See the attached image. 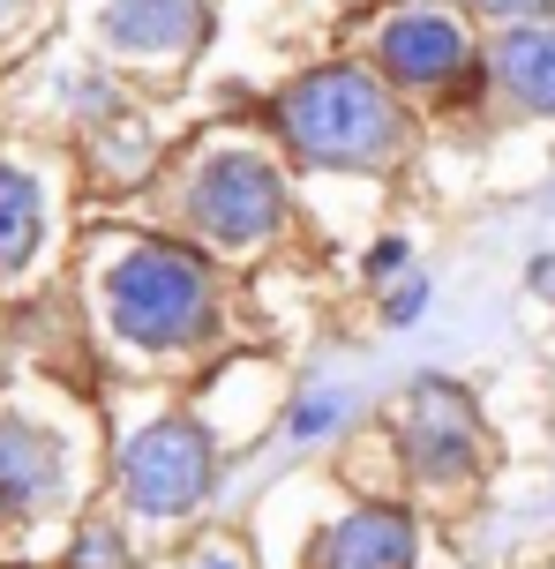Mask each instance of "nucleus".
I'll return each instance as SVG.
<instances>
[{
    "instance_id": "20e7f679",
    "label": "nucleus",
    "mask_w": 555,
    "mask_h": 569,
    "mask_svg": "<svg viewBox=\"0 0 555 569\" xmlns=\"http://www.w3.org/2000/svg\"><path fill=\"white\" fill-rule=\"evenodd\" d=\"M218 480V450L196 420H150L143 435H128L120 450V502L136 517H188L210 502Z\"/></svg>"
},
{
    "instance_id": "423d86ee",
    "label": "nucleus",
    "mask_w": 555,
    "mask_h": 569,
    "mask_svg": "<svg viewBox=\"0 0 555 569\" xmlns=\"http://www.w3.org/2000/svg\"><path fill=\"white\" fill-rule=\"evenodd\" d=\"M473 38L458 16H443V8H406V16H390L376 30V76L398 90H420V98H443V90L473 83Z\"/></svg>"
},
{
    "instance_id": "2eb2a0df",
    "label": "nucleus",
    "mask_w": 555,
    "mask_h": 569,
    "mask_svg": "<svg viewBox=\"0 0 555 569\" xmlns=\"http://www.w3.org/2000/svg\"><path fill=\"white\" fill-rule=\"evenodd\" d=\"M120 562V540L113 532H83V547H76V569H113Z\"/></svg>"
},
{
    "instance_id": "f3484780",
    "label": "nucleus",
    "mask_w": 555,
    "mask_h": 569,
    "mask_svg": "<svg viewBox=\"0 0 555 569\" xmlns=\"http://www.w3.org/2000/svg\"><path fill=\"white\" fill-rule=\"evenodd\" d=\"M533 292H541V300H555V256L533 262Z\"/></svg>"
},
{
    "instance_id": "ddd939ff",
    "label": "nucleus",
    "mask_w": 555,
    "mask_h": 569,
    "mask_svg": "<svg viewBox=\"0 0 555 569\" xmlns=\"http://www.w3.org/2000/svg\"><path fill=\"white\" fill-rule=\"evenodd\" d=\"M420 308H428V278H406L398 292H390V300H383V322H390V330H406Z\"/></svg>"
},
{
    "instance_id": "9d476101",
    "label": "nucleus",
    "mask_w": 555,
    "mask_h": 569,
    "mask_svg": "<svg viewBox=\"0 0 555 569\" xmlns=\"http://www.w3.org/2000/svg\"><path fill=\"white\" fill-rule=\"evenodd\" d=\"M53 487H60V442L23 420H8L0 427V502L8 510H38Z\"/></svg>"
},
{
    "instance_id": "7ed1b4c3",
    "label": "nucleus",
    "mask_w": 555,
    "mask_h": 569,
    "mask_svg": "<svg viewBox=\"0 0 555 569\" xmlns=\"http://www.w3.org/2000/svg\"><path fill=\"white\" fill-rule=\"evenodd\" d=\"M180 218L204 232L210 248H234V256L270 248L286 232V180H278V166L264 150L226 142V150L196 158L188 188H180Z\"/></svg>"
},
{
    "instance_id": "a211bd4d",
    "label": "nucleus",
    "mask_w": 555,
    "mask_h": 569,
    "mask_svg": "<svg viewBox=\"0 0 555 569\" xmlns=\"http://www.w3.org/2000/svg\"><path fill=\"white\" fill-rule=\"evenodd\" d=\"M196 569H240V562H234V555H226V547H218V555H204V562H196Z\"/></svg>"
},
{
    "instance_id": "f03ea898",
    "label": "nucleus",
    "mask_w": 555,
    "mask_h": 569,
    "mask_svg": "<svg viewBox=\"0 0 555 569\" xmlns=\"http://www.w3.org/2000/svg\"><path fill=\"white\" fill-rule=\"evenodd\" d=\"M106 322L136 352H196L218 330V278L188 240H136L106 270Z\"/></svg>"
},
{
    "instance_id": "6e6552de",
    "label": "nucleus",
    "mask_w": 555,
    "mask_h": 569,
    "mask_svg": "<svg viewBox=\"0 0 555 569\" xmlns=\"http://www.w3.org/2000/svg\"><path fill=\"white\" fill-rule=\"evenodd\" d=\"M488 76L518 113L555 120V23H511L488 38Z\"/></svg>"
},
{
    "instance_id": "4468645a",
    "label": "nucleus",
    "mask_w": 555,
    "mask_h": 569,
    "mask_svg": "<svg viewBox=\"0 0 555 569\" xmlns=\"http://www.w3.org/2000/svg\"><path fill=\"white\" fill-rule=\"evenodd\" d=\"M480 16H496V23H541L548 16V0H473Z\"/></svg>"
},
{
    "instance_id": "dca6fc26",
    "label": "nucleus",
    "mask_w": 555,
    "mask_h": 569,
    "mask_svg": "<svg viewBox=\"0 0 555 569\" xmlns=\"http://www.w3.org/2000/svg\"><path fill=\"white\" fill-rule=\"evenodd\" d=\"M398 270H406V240L390 232V240H376V248H368V278H398Z\"/></svg>"
},
{
    "instance_id": "9b49d317",
    "label": "nucleus",
    "mask_w": 555,
    "mask_h": 569,
    "mask_svg": "<svg viewBox=\"0 0 555 569\" xmlns=\"http://www.w3.org/2000/svg\"><path fill=\"white\" fill-rule=\"evenodd\" d=\"M38 232H46V196H38V180L16 172V166H0V270L30 262Z\"/></svg>"
},
{
    "instance_id": "f8f14e48",
    "label": "nucleus",
    "mask_w": 555,
    "mask_h": 569,
    "mask_svg": "<svg viewBox=\"0 0 555 569\" xmlns=\"http://www.w3.org/2000/svg\"><path fill=\"white\" fill-rule=\"evenodd\" d=\"M338 420H346V398H338V390H308V398L286 412V435L293 442H323Z\"/></svg>"
},
{
    "instance_id": "f257e3e1",
    "label": "nucleus",
    "mask_w": 555,
    "mask_h": 569,
    "mask_svg": "<svg viewBox=\"0 0 555 569\" xmlns=\"http://www.w3.org/2000/svg\"><path fill=\"white\" fill-rule=\"evenodd\" d=\"M270 113H278V136L293 142V158L323 172H376L406 150V106L368 68H308L300 83H286Z\"/></svg>"
},
{
    "instance_id": "1a4fd4ad",
    "label": "nucleus",
    "mask_w": 555,
    "mask_h": 569,
    "mask_svg": "<svg viewBox=\"0 0 555 569\" xmlns=\"http://www.w3.org/2000/svg\"><path fill=\"white\" fill-rule=\"evenodd\" d=\"M106 38L120 53L174 60L204 38V0H113L106 8Z\"/></svg>"
},
{
    "instance_id": "39448f33",
    "label": "nucleus",
    "mask_w": 555,
    "mask_h": 569,
    "mask_svg": "<svg viewBox=\"0 0 555 569\" xmlns=\"http://www.w3.org/2000/svg\"><path fill=\"white\" fill-rule=\"evenodd\" d=\"M398 450H406V472L420 487H466L488 457V435H480V405L443 382V375H420L406 390V412H398Z\"/></svg>"
},
{
    "instance_id": "0eeeda50",
    "label": "nucleus",
    "mask_w": 555,
    "mask_h": 569,
    "mask_svg": "<svg viewBox=\"0 0 555 569\" xmlns=\"http://www.w3.org/2000/svg\"><path fill=\"white\" fill-rule=\"evenodd\" d=\"M300 569H420V525L398 502H353L308 540Z\"/></svg>"
}]
</instances>
